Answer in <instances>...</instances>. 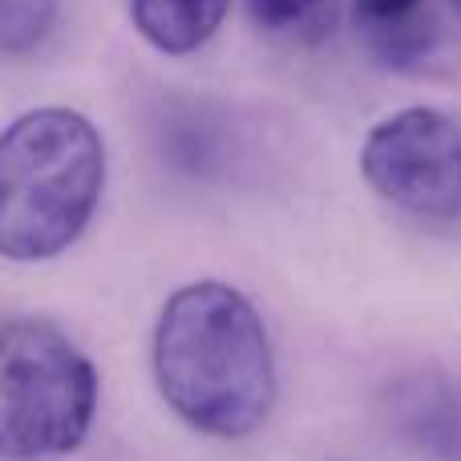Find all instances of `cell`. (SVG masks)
I'll use <instances>...</instances> for the list:
<instances>
[{
  "label": "cell",
  "mask_w": 461,
  "mask_h": 461,
  "mask_svg": "<svg viewBox=\"0 0 461 461\" xmlns=\"http://www.w3.org/2000/svg\"><path fill=\"white\" fill-rule=\"evenodd\" d=\"M457 8H461V0H457Z\"/></svg>",
  "instance_id": "9c48e42d"
},
{
  "label": "cell",
  "mask_w": 461,
  "mask_h": 461,
  "mask_svg": "<svg viewBox=\"0 0 461 461\" xmlns=\"http://www.w3.org/2000/svg\"><path fill=\"white\" fill-rule=\"evenodd\" d=\"M105 186V142L69 105H41L0 130V255L57 259L89 227Z\"/></svg>",
  "instance_id": "7a4b0ae2"
},
{
  "label": "cell",
  "mask_w": 461,
  "mask_h": 461,
  "mask_svg": "<svg viewBox=\"0 0 461 461\" xmlns=\"http://www.w3.org/2000/svg\"><path fill=\"white\" fill-rule=\"evenodd\" d=\"M365 183L389 207L429 223L461 219V122L433 105H409L368 130Z\"/></svg>",
  "instance_id": "277c9868"
},
{
  "label": "cell",
  "mask_w": 461,
  "mask_h": 461,
  "mask_svg": "<svg viewBox=\"0 0 461 461\" xmlns=\"http://www.w3.org/2000/svg\"><path fill=\"white\" fill-rule=\"evenodd\" d=\"M154 384L178 421L207 438H251L276 405V357L263 316L239 287L186 284L154 324Z\"/></svg>",
  "instance_id": "6da1fadb"
},
{
  "label": "cell",
  "mask_w": 461,
  "mask_h": 461,
  "mask_svg": "<svg viewBox=\"0 0 461 461\" xmlns=\"http://www.w3.org/2000/svg\"><path fill=\"white\" fill-rule=\"evenodd\" d=\"M230 13V0H130V21L167 57L199 53Z\"/></svg>",
  "instance_id": "5b68a950"
},
{
  "label": "cell",
  "mask_w": 461,
  "mask_h": 461,
  "mask_svg": "<svg viewBox=\"0 0 461 461\" xmlns=\"http://www.w3.org/2000/svg\"><path fill=\"white\" fill-rule=\"evenodd\" d=\"M97 413V368L49 320L0 332V457H61L86 441Z\"/></svg>",
  "instance_id": "3957f363"
},
{
  "label": "cell",
  "mask_w": 461,
  "mask_h": 461,
  "mask_svg": "<svg viewBox=\"0 0 461 461\" xmlns=\"http://www.w3.org/2000/svg\"><path fill=\"white\" fill-rule=\"evenodd\" d=\"M57 0H0V57H24L45 45Z\"/></svg>",
  "instance_id": "8992f818"
},
{
  "label": "cell",
  "mask_w": 461,
  "mask_h": 461,
  "mask_svg": "<svg viewBox=\"0 0 461 461\" xmlns=\"http://www.w3.org/2000/svg\"><path fill=\"white\" fill-rule=\"evenodd\" d=\"M316 5L320 0H247L255 24H263V29H271V32L303 24L312 13H316Z\"/></svg>",
  "instance_id": "52a82bcc"
},
{
  "label": "cell",
  "mask_w": 461,
  "mask_h": 461,
  "mask_svg": "<svg viewBox=\"0 0 461 461\" xmlns=\"http://www.w3.org/2000/svg\"><path fill=\"white\" fill-rule=\"evenodd\" d=\"M421 0H357V16L368 29H384V24H401L417 13Z\"/></svg>",
  "instance_id": "ba28073f"
}]
</instances>
